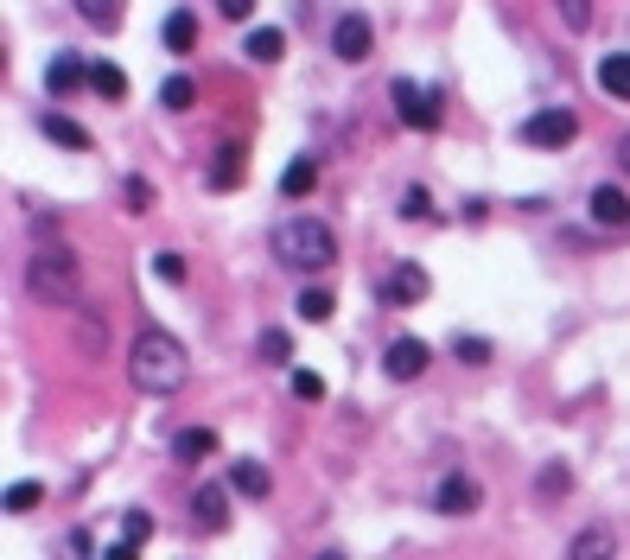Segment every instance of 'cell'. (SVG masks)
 <instances>
[{"label":"cell","mask_w":630,"mask_h":560,"mask_svg":"<svg viewBox=\"0 0 630 560\" xmlns=\"http://www.w3.org/2000/svg\"><path fill=\"white\" fill-rule=\"evenodd\" d=\"M274 255L300 274H319V268L338 261V236H331V223H319V217H287L274 230Z\"/></svg>","instance_id":"7a4b0ae2"},{"label":"cell","mask_w":630,"mask_h":560,"mask_svg":"<svg viewBox=\"0 0 630 560\" xmlns=\"http://www.w3.org/2000/svg\"><path fill=\"white\" fill-rule=\"evenodd\" d=\"M185 376H191V357H185V344L172 338V331H153L147 325L128 344V382H134V389L172 395V389H185Z\"/></svg>","instance_id":"6da1fadb"},{"label":"cell","mask_w":630,"mask_h":560,"mask_svg":"<svg viewBox=\"0 0 630 560\" xmlns=\"http://www.w3.org/2000/svg\"><path fill=\"white\" fill-rule=\"evenodd\" d=\"M90 83V70H83V58H70V51H58V58L45 64V90L51 96H70V90H83Z\"/></svg>","instance_id":"7c38bea8"},{"label":"cell","mask_w":630,"mask_h":560,"mask_svg":"<svg viewBox=\"0 0 630 560\" xmlns=\"http://www.w3.org/2000/svg\"><path fill=\"white\" fill-rule=\"evenodd\" d=\"M217 7H223V20H249L255 0H217Z\"/></svg>","instance_id":"d590c367"},{"label":"cell","mask_w":630,"mask_h":560,"mask_svg":"<svg viewBox=\"0 0 630 560\" xmlns=\"http://www.w3.org/2000/svg\"><path fill=\"white\" fill-rule=\"evenodd\" d=\"M160 102H166L172 115H185L191 102H198V83H191V77H166V83H160Z\"/></svg>","instance_id":"7402d4cb"},{"label":"cell","mask_w":630,"mask_h":560,"mask_svg":"<svg viewBox=\"0 0 630 560\" xmlns=\"http://www.w3.org/2000/svg\"><path fill=\"white\" fill-rule=\"evenodd\" d=\"M319 560H344V554H319Z\"/></svg>","instance_id":"f35d334b"},{"label":"cell","mask_w":630,"mask_h":560,"mask_svg":"<svg viewBox=\"0 0 630 560\" xmlns=\"http://www.w3.org/2000/svg\"><path fill=\"white\" fill-rule=\"evenodd\" d=\"M293 395H300V401H319V395H325V382L312 376V370H293Z\"/></svg>","instance_id":"836d02e7"},{"label":"cell","mask_w":630,"mask_h":560,"mask_svg":"<svg viewBox=\"0 0 630 560\" xmlns=\"http://www.w3.org/2000/svg\"><path fill=\"white\" fill-rule=\"evenodd\" d=\"M618 160H624V172H630V140H624V147H618Z\"/></svg>","instance_id":"74e56055"},{"label":"cell","mask_w":630,"mask_h":560,"mask_svg":"<svg viewBox=\"0 0 630 560\" xmlns=\"http://www.w3.org/2000/svg\"><path fill=\"white\" fill-rule=\"evenodd\" d=\"M261 357H268V363H287V357H293V338L268 325V331H261Z\"/></svg>","instance_id":"4316f807"},{"label":"cell","mask_w":630,"mask_h":560,"mask_svg":"<svg viewBox=\"0 0 630 560\" xmlns=\"http://www.w3.org/2000/svg\"><path fill=\"white\" fill-rule=\"evenodd\" d=\"M242 51H249L255 64H280V51H287V32H280V26H255L249 39H242Z\"/></svg>","instance_id":"2e32d148"},{"label":"cell","mask_w":630,"mask_h":560,"mask_svg":"<svg viewBox=\"0 0 630 560\" xmlns=\"http://www.w3.org/2000/svg\"><path fill=\"white\" fill-rule=\"evenodd\" d=\"M599 90L630 102V51H611V58H599Z\"/></svg>","instance_id":"9a60e30c"},{"label":"cell","mask_w":630,"mask_h":560,"mask_svg":"<svg viewBox=\"0 0 630 560\" xmlns=\"http://www.w3.org/2000/svg\"><path fill=\"white\" fill-rule=\"evenodd\" d=\"M567 465H548V471H541V478H535V497H567Z\"/></svg>","instance_id":"83f0119b"},{"label":"cell","mask_w":630,"mask_h":560,"mask_svg":"<svg viewBox=\"0 0 630 560\" xmlns=\"http://www.w3.org/2000/svg\"><path fill=\"white\" fill-rule=\"evenodd\" d=\"M147 535H153V516H147V510H128V522H121V541H134V548H140Z\"/></svg>","instance_id":"4dcf8cb0"},{"label":"cell","mask_w":630,"mask_h":560,"mask_svg":"<svg viewBox=\"0 0 630 560\" xmlns=\"http://www.w3.org/2000/svg\"><path fill=\"white\" fill-rule=\"evenodd\" d=\"M90 90L109 96V102H121V96H128V77H121L115 64H96V70H90Z\"/></svg>","instance_id":"603a6c76"},{"label":"cell","mask_w":630,"mask_h":560,"mask_svg":"<svg viewBox=\"0 0 630 560\" xmlns=\"http://www.w3.org/2000/svg\"><path fill=\"white\" fill-rule=\"evenodd\" d=\"M166 45H172V51H191V45H198V20H191L185 7L166 13Z\"/></svg>","instance_id":"44dd1931"},{"label":"cell","mask_w":630,"mask_h":560,"mask_svg":"<svg viewBox=\"0 0 630 560\" xmlns=\"http://www.w3.org/2000/svg\"><path fill=\"white\" fill-rule=\"evenodd\" d=\"M586 210H592V223H605V230H624V223H630V198H624L618 185H599Z\"/></svg>","instance_id":"4fadbf2b"},{"label":"cell","mask_w":630,"mask_h":560,"mask_svg":"<svg viewBox=\"0 0 630 560\" xmlns=\"http://www.w3.org/2000/svg\"><path fill=\"white\" fill-rule=\"evenodd\" d=\"M370 45H376V26L363 20V13H344V20L331 26V51H338L344 64H363V58H370Z\"/></svg>","instance_id":"52a82bcc"},{"label":"cell","mask_w":630,"mask_h":560,"mask_svg":"<svg viewBox=\"0 0 630 560\" xmlns=\"http://www.w3.org/2000/svg\"><path fill=\"white\" fill-rule=\"evenodd\" d=\"M102 560H140V554H134V541H121V548H109Z\"/></svg>","instance_id":"8d00e7d4"},{"label":"cell","mask_w":630,"mask_h":560,"mask_svg":"<svg viewBox=\"0 0 630 560\" xmlns=\"http://www.w3.org/2000/svg\"><path fill=\"white\" fill-rule=\"evenodd\" d=\"M39 503H45V490H39V484H7V510H13V516L39 510Z\"/></svg>","instance_id":"484cf974"},{"label":"cell","mask_w":630,"mask_h":560,"mask_svg":"<svg viewBox=\"0 0 630 560\" xmlns=\"http://www.w3.org/2000/svg\"><path fill=\"white\" fill-rule=\"evenodd\" d=\"M39 128H45V140H58V147H70V153H83V147H90V134H83L70 115H45Z\"/></svg>","instance_id":"ac0fdd59"},{"label":"cell","mask_w":630,"mask_h":560,"mask_svg":"<svg viewBox=\"0 0 630 560\" xmlns=\"http://www.w3.org/2000/svg\"><path fill=\"white\" fill-rule=\"evenodd\" d=\"M478 503H484V490L471 484L465 471H452V478H446L440 490H433V510H440V516H471Z\"/></svg>","instance_id":"30bf717a"},{"label":"cell","mask_w":630,"mask_h":560,"mask_svg":"<svg viewBox=\"0 0 630 560\" xmlns=\"http://www.w3.org/2000/svg\"><path fill=\"white\" fill-rule=\"evenodd\" d=\"M77 280H83L77 249H39V255H26V293H32V300L70 306V300H77Z\"/></svg>","instance_id":"3957f363"},{"label":"cell","mask_w":630,"mask_h":560,"mask_svg":"<svg viewBox=\"0 0 630 560\" xmlns=\"http://www.w3.org/2000/svg\"><path fill=\"white\" fill-rule=\"evenodd\" d=\"M312 185H319V166H312V160H293L287 172H280V191H287V198H306Z\"/></svg>","instance_id":"d6986e66"},{"label":"cell","mask_w":630,"mask_h":560,"mask_svg":"<svg viewBox=\"0 0 630 560\" xmlns=\"http://www.w3.org/2000/svg\"><path fill=\"white\" fill-rule=\"evenodd\" d=\"M210 452H217V433H210V427H185L179 433V440H172V459H210Z\"/></svg>","instance_id":"e0dca14e"},{"label":"cell","mask_w":630,"mask_h":560,"mask_svg":"<svg viewBox=\"0 0 630 560\" xmlns=\"http://www.w3.org/2000/svg\"><path fill=\"white\" fill-rule=\"evenodd\" d=\"M427 357H433V350L420 344V338H395L389 350H382V370H389L395 382H414L420 370H427Z\"/></svg>","instance_id":"8fae6325"},{"label":"cell","mask_w":630,"mask_h":560,"mask_svg":"<svg viewBox=\"0 0 630 560\" xmlns=\"http://www.w3.org/2000/svg\"><path fill=\"white\" fill-rule=\"evenodd\" d=\"M242 166H249V160H242V147H223V160L210 166V185H236V179H242Z\"/></svg>","instance_id":"d4e9b609"},{"label":"cell","mask_w":630,"mask_h":560,"mask_svg":"<svg viewBox=\"0 0 630 560\" xmlns=\"http://www.w3.org/2000/svg\"><path fill=\"white\" fill-rule=\"evenodd\" d=\"M452 350H459V363H484L490 357V344H478V338H459Z\"/></svg>","instance_id":"e575fe53"},{"label":"cell","mask_w":630,"mask_h":560,"mask_svg":"<svg viewBox=\"0 0 630 560\" xmlns=\"http://www.w3.org/2000/svg\"><path fill=\"white\" fill-rule=\"evenodd\" d=\"M300 319H306V325H325V319H331V293H325V287H306V293H300Z\"/></svg>","instance_id":"cb8c5ba5"},{"label":"cell","mask_w":630,"mask_h":560,"mask_svg":"<svg viewBox=\"0 0 630 560\" xmlns=\"http://www.w3.org/2000/svg\"><path fill=\"white\" fill-rule=\"evenodd\" d=\"M560 20H567L573 32H586V20H592V0H560Z\"/></svg>","instance_id":"1f68e13d"},{"label":"cell","mask_w":630,"mask_h":560,"mask_svg":"<svg viewBox=\"0 0 630 560\" xmlns=\"http://www.w3.org/2000/svg\"><path fill=\"white\" fill-rule=\"evenodd\" d=\"M230 490L261 503V497L274 490V478H268V465H261V459H236V465H230Z\"/></svg>","instance_id":"5bb4252c"},{"label":"cell","mask_w":630,"mask_h":560,"mask_svg":"<svg viewBox=\"0 0 630 560\" xmlns=\"http://www.w3.org/2000/svg\"><path fill=\"white\" fill-rule=\"evenodd\" d=\"M191 522H198L204 535H217L223 522H230V484H198L191 490Z\"/></svg>","instance_id":"ba28073f"},{"label":"cell","mask_w":630,"mask_h":560,"mask_svg":"<svg viewBox=\"0 0 630 560\" xmlns=\"http://www.w3.org/2000/svg\"><path fill=\"white\" fill-rule=\"evenodd\" d=\"M153 274H160V280H185V255L160 249V255H153Z\"/></svg>","instance_id":"d6a6232c"},{"label":"cell","mask_w":630,"mask_h":560,"mask_svg":"<svg viewBox=\"0 0 630 560\" xmlns=\"http://www.w3.org/2000/svg\"><path fill=\"white\" fill-rule=\"evenodd\" d=\"M401 217H408V223H427L433 217V204H427V191H420V185L401 191Z\"/></svg>","instance_id":"f546056e"},{"label":"cell","mask_w":630,"mask_h":560,"mask_svg":"<svg viewBox=\"0 0 630 560\" xmlns=\"http://www.w3.org/2000/svg\"><path fill=\"white\" fill-rule=\"evenodd\" d=\"M77 13H83L96 32H115V26H121V0H77Z\"/></svg>","instance_id":"ffe728a7"},{"label":"cell","mask_w":630,"mask_h":560,"mask_svg":"<svg viewBox=\"0 0 630 560\" xmlns=\"http://www.w3.org/2000/svg\"><path fill=\"white\" fill-rule=\"evenodd\" d=\"M567 560H618V529H611V522H586V529L567 541Z\"/></svg>","instance_id":"9c48e42d"},{"label":"cell","mask_w":630,"mask_h":560,"mask_svg":"<svg viewBox=\"0 0 630 560\" xmlns=\"http://www.w3.org/2000/svg\"><path fill=\"white\" fill-rule=\"evenodd\" d=\"M573 134H580V115L573 109H541L522 121V140L529 147H573Z\"/></svg>","instance_id":"8992f818"},{"label":"cell","mask_w":630,"mask_h":560,"mask_svg":"<svg viewBox=\"0 0 630 560\" xmlns=\"http://www.w3.org/2000/svg\"><path fill=\"white\" fill-rule=\"evenodd\" d=\"M121 204H128L134 217H140V210H153V185L147 179H128V185H121Z\"/></svg>","instance_id":"f1b7e54d"},{"label":"cell","mask_w":630,"mask_h":560,"mask_svg":"<svg viewBox=\"0 0 630 560\" xmlns=\"http://www.w3.org/2000/svg\"><path fill=\"white\" fill-rule=\"evenodd\" d=\"M395 115L408 121L414 134H433V128H440V96H433V90H420V83H408V77H401V83H395Z\"/></svg>","instance_id":"5b68a950"},{"label":"cell","mask_w":630,"mask_h":560,"mask_svg":"<svg viewBox=\"0 0 630 560\" xmlns=\"http://www.w3.org/2000/svg\"><path fill=\"white\" fill-rule=\"evenodd\" d=\"M382 306H420L433 293V280H427V268H420V261H395L389 274H382Z\"/></svg>","instance_id":"277c9868"}]
</instances>
